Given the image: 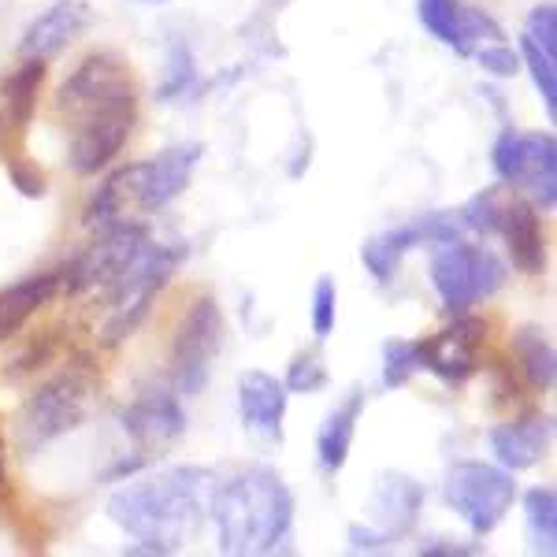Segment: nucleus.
<instances>
[{
	"label": "nucleus",
	"instance_id": "nucleus-1",
	"mask_svg": "<svg viewBox=\"0 0 557 557\" xmlns=\"http://www.w3.org/2000/svg\"><path fill=\"white\" fill-rule=\"evenodd\" d=\"M57 115L67 134V164L75 175H97L127 149L138 123V86L131 64L97 49L75 64L57 89Z\"/></svg>",
	"mask_w": 557,
	"mask_h": 557
},
{
	"label": "nucleus",
	"instance_id": "nucleus-2",
	"mask_svg": "<svg viewBox=\"0 0 557 557\" xmlns=\"http://www.w3.org/2000/svg\"><path fill=\"white\" fill-rule=\"evenodd\" d=\"M215 491L212 469L201 465H172L157 472H134L123 487L112 491L104 513L131 539L123 554H178L201 532Z\"/></svg>",
	"mask_w": 557,
	"mask_h": 557
},
{
	"label": "nucleus",
	"instance_id": "nucleus-3",
	"mask_svg": "<svg viewBox=\"0 0 557 557\" xmlns=\"http://www.w3.org/2000/svg\"><path fill=\"white\" fill-rule=\"evenodd\" d=\"M294 491L275 469L253 465L212 491L209 517L215 520L220 550L231 557L286 554L294 539Z\"/></svg>",
	"mask_w": 557,
	"mask_h": 557
},
{
	"label": "nucleus",
	"instance_id": "nucleus-4",
	"mask_svg": "<svg viewBox=\"0 0 557 557\" xmlns=\"http://www.w3.org/2000/svg\"><path fill=\"white\" fill-rule=\"evenodd\" d=\"M205 157L201 141H183L152 152L146 160L115 168L86 201V227H108L120 220H146V215L168 209L175 197L186 194L190 178Z\"/></svg>",
	"mask_w": 557,
	"mask_h": 557
},
{
	"label": "nucleus",
	"instance_id": "nucleus-5",
	"mask_svg": "<svg viewBox=\"0 0 557 557\" xmlns=\"http://www.w3.org/2000/svg\"><path fill=\"white\" fill-rule=\"evenodd\" d=\"M190 257V246L183 238H146V246L134 253V260L120 272L112 286L101 294L104 301V320H101V346L115 349L134 331L149 320L152 305L160 294L168 290V283L183 268V260Z\"/></svg>",
	"mask_w": 557,
	"mask_h": 557
},
{
	"label": "nucleus",
	"instance_id": "nucleus-6",
	"mask_svg": "<svg viewBox=\"0 0 557 557\" xmlns=\"http://www.w3.org/2000/svg\"><path fill=\"white\" fill-rule=\"evenodd\" d=\"M97 398V375L86 361L60 368L57 375H49L45 383L34 386L23 398L20 412L12 420V443L15 450L34 457L45 446L60 443L71 431L86 424L89 409Z\"/></svg>",
	"mask_w": 557,
	"mask_h": 557
},
{
	"label": "nucleus",
	"instance_id": "nucleus-7",
	"mask_svg": "<svg viewBox=\"0 0 557 557\" xmlns=\"http://www.w3.org/2000/svg\"><path fill=\"white\" fill-rule=\"evenodd\" d=\"M465 231H475L483 238H498L509 253V264L520 275H543L546 272V235L539 209L528 197H520L509 186H483L469 197L461 209Z\"/></svg>",
	"mask_w": 557,
	"mask_h": 557
},
{
	"label": "nucleus",
	"instance_id": "nucleus-8",
	"mask_svg": "<svg viewBox=\"0 0 557 557\" xmlns=\"http://www.w3.org/2000/svg\"><path fill=\"white\" fill-rule=\"evenodd\" d=\"M428 272L443 309L457 317V312H472L480 301L494 298L506 286L509 264L483 242L454 238L443 246H431Z\"/></svg>",
	"mask_w": 557,
	"mask_h": 557
},
{
	"label": "nucleus",
	"instance_id": "nucleus-9",
	"mask_svg": "<svg viewBox=\"0 0 557 557\" xmlns=\"http://www.w3.org/2000/svg\"><path fill=\"white\" fill-rule=\"evenodd\" d=\"M227 343V317H223L220 301L212 294L190 301V309L183 312L175 335H172V354H168V383L175 386L183 398L201 394L212 380L215 357L223 354Z\"/></svg>",
	"mask_w": 557,
	"mask_h": 557
},
{
	"label": "nucleus",
	"instance_id": "nucleus-10",
	"mask_svg": "<svg viewBox=\"0 0 557 557\" xmlns=\"http://www.w3.org/2000/svg\"><path fill=\"white\" fill-rule=\"evenodd\" d=\"M491 168L502 186L517 190L539 212H554L557 205V138L550 131L502 127L491 149Z\"/></svg>",
	"mask_w": 557,
	"mask_h": 557
},
{
	"label": "nucleus",
	"instance_id": "nucleus-11",
	"mask_svg": "<svg viewBox=\"0 0 557 557\" xmlns=\"http://www.w3.org/2000/svg\"><path fill=\"white\" fill-rule=\"evenodd\" d=\"M428 491L406 472H383L368 498L364 524H349V550L354 554H380L391 550L417 528L424 513Z\"/></svg>",
	"mask_w": 557,
	"mask_h": 557
},
{
	"label": "nucleus",
	"instance_id": "nucleus-12",
	"mask_svg": "<svg viewBox=\"0 0 557 557\" xmlns=\"http://www.w3.org/2000/svg\"><path fill=\"white\" fill-rule=\"evenodd\" d=\"M446 506L465 520V528L483 539L506 520L517 502V480L509 469L491 461H457L443 483Z\"/></svg>",
	"mask_w": 557,
	"mask_h": 557
},
{
	"label": "nucleus",
	"instance_id": "nucleus-13",
	"mask_svg": "<svg viewBox=\"0 0 557 557\" xmlns=\"http://www.w3.org/2000/svg\"><path fill=\"white\" fill-rule=\"evenodd\" d=\"M149 235L152 231L146 220H120L97 227V238L60 268V294H71V298L104 294L134 260V253L146 246Z\"/></svg>",
	"mask_w": 557,
	"mask_h": 557
},
{
	"label": "nucleus",
	"instance_id": "nucleus-14",
	"mask_svg": "<svg viewBox=\"0 0 557 557\" xmlns=\"http://www.w3.org/2000/svg\"><path fill=\"white\" fill-rule=\"evenodd\" d=\"M120 428L127 431L138 454H160L186 435L183 394L168 380H149L134 391V398L120 409Z\"/></svg>",
	"mask_w": 557,
	"mask_h": 557
},
{
	"label": "nucleus",
	"instance_id": "nucleus-15",
	"mask_svg": "<svg viewBox=\"0 0 557 557\" xmlns=\"http://www.w3.org/2000/svg\"><path fill=\"white\" fill-rule=\"evenodd\" d=\"M454 238H465L461 212H428V215H417V220L383 231V235L368 238L361 246V260H364L368 275L386 286L398 275L401 260H406L412 249H424V246L431 249Z\"/></svg>",
	"mask_w": 557,
	"mask_h": 557
},
{
	"label": "nucleus",
	"instance_id": "nucleus-16",
	"mask_svg": "<svg viewBox=\"0 0 557 557\" xmlns=\"http://www.w3.org/2000/svg\"><path fill=\"white\" fill-rule=\"evenodd\" d=\"M487 343V323L472 312H457L438 335L417 338L420 346V372H431L438 383L461 386L480 372V354Z\"/></svg>",
	"mask_w": 557,
	"mask_h": 557
},
{
	"label": "nucleus",
	"instance_id": "nucleus-17",
	"mask_svg": "<svg viewBox=\"0 0 557 557\" xmlns=\"http://www.w3.org/2000/svg\"><path fill=\"white\" fill-rule=\"evenodd\" d=\"M417 20L431 38L457 57H472L487 41H506L502 23L487 8H475L469 0H417Z\"/></svg>",
	"mask_w": 557,
	"mask_h": 557
},
{
	"label": "nucleus",
	"instance_id": "nucleus-18",
	"mask_svg": "<svg viewBox=\"0 0 557 557\" xmlns=\"http://www.w3.org/2000/svg\"><path fill=\"white\" fill-rule=\"evenodd\" d=\"M286 406H290V391L283 386V380H275L272 372H249L238 375V417L242 428L253 438L268 446H278L286 438Z\"/></svg>",
	"mask_w": 557,
	"mask_h": 557
},
{
	"label": "nucleus",
	"instance_id": "nucleus-19",
	"mask_svg": "<svg viewBox=\"0 0 557 557\" xmlns=\"http://www.w3.org/2000/svg\"><path fill=\"white\" fill-rule=\"evenodd\" d=\"M94 20L97 15L86 0H57V4H49L45 12H38L23 26L15 52H20V60L23 57L52 60V57H60L75 38H83L89 26H94Z\"/></svg>",
	"mask_w": 557,
	"mask_h": 557
},
{
	"label": "nucleus",
	"instance_id": "nucleus-20",
	"mask_svg": "<svg viewBox=\"0 0 557 557\" xmlns=\"http://www.w3.org/2000/svg\"><path fill=\"white\" fill-rule=\"evenodd\" d=\"M491 454L502 469L509 472H528L550 454L554 443V417L550 412H520V417L506 420V424L491 428L487 435Z\"/></svg>",
	"mask_w": 557,
	"mask_h": 557
},
{
	"label": "nucleus",
	"instance_id": "nucleus-21",
	"mask_svg": "<svg viewBox=\"0 0 557 557\" xmlns=\"http://www.w3.org/2000/svg\"><path fill=\"white\" fill-rule=\"evenodd\" d=\"M52 298H60V272H34L0 290V343H12Z\"/></svg>",
	"mask_w": 557,
	"mask_h": 557
},
{
	"label": "nucleus",
	"instance_id": "nucleus-22",
	"mask_svg": "<svg viewBox=\"0 0 557 557\" xmlns=\"http://www.w3.org/2000/svg\"><path fill=\"white\" fill-rule=\"evenodd\" d=\"M364 412V391H349L335 409L323 417V424L317 431V461L323 472H343L349 461V450H354V435H357V420Z\"/></svg>",
	"mask_w": 557,
	"mask_h": 557
},
{
	"label": "nucleus",
	"instance_id": "nucleus-23",
	"mask_svg": "<svg viewBox=\"0 0 557 557\" xmlns=\"http://www.w3.org/2000/svg\"><path fill=\"white\" fill-rule=\"evenodd\" d=\"M513 361L524 383L539 394H550L557 383V354L543 327H520L513 335Z\"/></svg>",
	"mask_w": 557,
	"mask_h": 557
},
{
	"label": "nucleus",
	"instance_id": "nucleus-24",
	"mask_svg": "<svg viewBox=\"0 0 557 557\" xmlns=\"http://www.w3.org/2000/svg\"><path fill=\"white\" fill-rule=\"evenodd\" d=\"M49 60L23 57V64L4 78V123H12L15 131H26L38 112V94L45 83V67Z\"/></svg>",
	"mask_w": 557,
	"mask_h": 557
},
{
	"label": "nucleus",
	"instance_id": "nucleus-25",
	"mask_svg": "<svg viewBox=\"0 0 557 557\" xmlns=\"http://www.w3.org/2000/svg\"><path fill=\"white\" fill-rule=\"evenodd\" d=\"M524 532L532 554H557V491L532 487L524 491Z\"/></svg>",
	"mask_w": 557,
	"mask_h": 557
},
{
	"label": "nucleus",
	"instance_id": "nucleus-26",
	"mask_svg": "<svg viewBox=\"0 0 557 557\" xmlns=\"http://www.w3.org/2000/svg\"><path fill=\"white\" fill-rule=\"evenodd\" d=\"M517 57H520V67H528V75H532L539 97H543V104H546V115L557 120V57L546 49H539V45L532 38H524V34H520Z\"/></svg>",
	"mask_w": 557,
	"mask_h": 557
},
{
	"label": "nucleus",
	"instance_id": "nucleus-27",
	"mask_svg": "<svg viewBox=\"0 0 557 557\" xmlns=\"http://www.w3.org/2000/svg\"><path fill=\"white\" fill-rule=\"evenodd\" d=\"M197 86H201V75H197L194 52L186 49V45H172V52H168V75H164V83H160L157 101H164V104L183 101V97L197 94Z\"/></svg>",
	"mask_w": 557,
	"mask_h": 557
},
{
	"label": "nucleus",
	"instance_id": "nucleus-28",
	"mask_svg": "<svg viewBox=\"0 0 557 557\" xmlns=\"http://www.w3.org/2000/svg\"><path fill=\"white\" fill-rule=\"evenodd\" d=\"M420 372V346L417 338H391L383 343V386L398 391Z\"/></svg>",
	"mask_w": 557,
	"mask_h": 557
},
{
	"label": "nucleus",
	"instance_id": "nucleus-29",
	"mask_svg": "<svg viewBox=\"0 0 557 557\" xmlns=\"http://www.w3.org/2000/svg\"><path fill=\"white\" fill-rule=\"evenodd\" d=\"M327 364L320 361V354H312V349H305V354H294L290 368H286L283 375V386L290 394H320L323 386H327Z\"/></svg>",
	"mask_w": 557,
	"mask_h": 557
},
{
	"label": "nucleus",
	"instance_id": "nucleus-30",
	"mask_svg": "<svg viewBox=\"0 0 557 557\" xmlns=\"http://www.w3.org/2000/svg\"><path fill=\"white\" fill-rule=\"evenodd\" d=\"M338 323V286L331 275H320L317 286H312V335L317 343H327L335 335Z\"/></svg>",
	"mask_w": 557,
	"mask_h": 557
},
{
	"label": "nucleus",
	"instance_id": "nucleus-31",
	"mask_svg": "<svg viewBox=\"0 0 557 557\" xmlns=\"http://www.w3.org/2000/svg\"><path fill=\"white\" fill-rule=\"evenodd\" d=\"M472 57H475V64H480L494 78H517L520 75V57H517L513 45H506V41L480 45V49H475Z\"/></svg>",
	"mask_w": 557,
	"mask_h": 557
},
{
	"label": "nucleus",
	"instance_id": "nucleus-32",
	"mask_svg": "<svg viewBox=\"0 0 557 557\" xmlns=\"http://www.w3.org/2000/svg\"><path fill=\"white\" fill-rule=\"evenodd\" d=\"M524 38H532L539 49H546L557 57V12H554V4H535L532 12H528Z\"/></svg>",
	"mask_w": 557,
	"mask_h": 557
},
{
	"label": "nucleus",
	"instance_id": "nucleus-33",
	"mask_svg": "<svg viewBox=\"0 0 557 557\" xmlns=\"http://www.w3.org/2000/svg\"><path fill=\"white\" fill-rule=\"evenodd\" d=\"M420 557H475L483 554V543H469V539H450V535H428L417 546Z\"/></svg>",
	"mask_w": 557,
	"mask_h": 557
},
{
	"label": "nucleus",
	"instance_id": "nucleus-34",
	"mask_svg": "<svg viewBox=\"0 0 557 557\" xmlns=\"http://www.w3.org/2000/svg\"><path fill=\"white\" fill-rule=\"evenodd\" d=\"M8 178H12L15 190H20L23 197H34V201L49 194V186H45V175L34 164H23V160H12V164H8Z\"/></svg>",
	"mask_w": 557,
	"mask_h": 557
},
{
	"label": "nucleus",
	"instance_id": "nucleus-35",
	"mask_svg": "<svg viewBox=\"0 0 557 557\" xmlns=\"http://www.w3.org/2000/svg\"><path fill=\"white\" fill-rule=\"evenodd\" d=\"M8 494V454H4V431H0V498Z\"/></svg>",
	"mask_w": 557,
	"mask_h": 557
},
{
	"label": "nucleus",
	"instance_id": "nucleus-36",
	"mask_svg": "<svg viewBox=\"0 0 557 557\" xmlns=\"http://www.w3.org/2000/svg\"><path fill=\"white\" fill-rule=\"evenodd\" d=\"M0 131H4V108H0Z\"/></svg>",
	"mask_w": 557,
	"mask_h": 557
}]
</instances>
